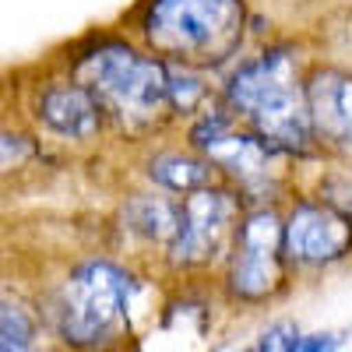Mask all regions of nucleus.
<instances>
[{"mask_svg": "<svg viewBox=\"0 0 352 352\" xmlns=\"http://www.w3.org/2000/svg\"><path fill=\"white\" fill-rule=\"evenodd\" d=\"M243 352H254V349H243Z\"/></svg>", "mask_w": 352, "mask_h": 352, "instance_id": "nucleus-18", "label": "nucleus"}, {"mask_svg": "<svg viewBox=\"0 0 352 352\" xmlns=\"http://www.w3.org/2000/svg\"><path fill=\"white\" fill-rule=\"evenodd\" d=\"M39 144L32 134L25 131H0V180L14 176L18 169H25L28 162L36 159Z\"/></svg>", "mask_w": 352, "mask_h": 352, "instance_id": "nucleus-14", "label": "nucleus"}, {"mask_svg": "<svg viewBox=\"0 0 352 352\" xmlns=\"http://www.w3.org/2000/svg\"><path fill=\"white\" fill-rule=\"evenodd\" d=\"M307 116L310 134L328 152L352 162V74L320 67L307 81Z\"/></svg>", "mask_w": 352, "mask_h": 352, "instance_id": "nucleus-9", "label": "nucleus"}, {"mask_svg": "<svg viewBox=\"0 0 352 352\" xmlns=\"http://www.w3.org/2000/svg\"><path fill=\"white\" fill-rule=\"evenodd\" d=\"M338 345H342L338 335H310V338H300L296 352H335Z\"/></svg>", "mask_w": 352, "mask_h": 352, "instance_id": "nucleus-16", "label": "nucleus"}, {"mask_svg": "<svg viewBox=\"0 0 352 352\" xmlns=\"http://www.w3.org/2000/svg\"><path fill=\"white\" fill-rule=\"evenodd\" d=\"M39 338V314L21 292L0 289V342H28Z\"/></svg>", "mask_w": 352, "mask_h": 352, "instance_id": "nucleus-12", "label": "nucleus"}, {"mask_svg": "<svg viewBox=\"0 0 352 352\" xmlns=\"http://www.w3.org/2000/svg\"><path fill=\"white\" fill-rule=\"evenodd\" d=\"M190 141H194L197 152H204V159H208L212 166L226 169L229 176L243 180L247 187L268 184L278 173L275 169L278 148H272V144L264 138H257V134L236 131L232 120L222 116V113H212V116H204V120H197L194 131H190Z\"/></svg>", "mask_w": 352, "mask_h": 352, "instance_id": "nucleus-7", "label": "nucleus"}, {"mask_svg": "<svg viewBox=\"0 0 352 352\" xmlns=\"http://www.w3.org/2000/svg\"><path fill=\"white\" fill-rule=\"evenodd\" d=\"M148 176L169 190L190 194V190H201V187L212 184V162L187 159V155H159L148 166Z\"/></svg>", "mask_w": 352, "mask_h": 352, "instance_id": "nucleus-11", "label": "nucleus"}, {"mask_svg": "<svg viewBox=\"0 0 352 352\" xmlns=\"http://www.w3.org/2000/svg\"><path fill=\"white\" fill-rule=\"evenodd\" d=\"M74 74L102 113H113L127 127H148L169 109V67L127 43L92 46L81 53Z\"/></svg>", "mask_w": 352, "mask_h": 352, "instance_id": "nucleus-3", "label": "nucleus"}, {"mask_svg": "<svg viewBox=\"0 0 352 352\" xmlns=\"http://www.w3.org/2000/svg\"><path fill=\"white\" fill-rule=\"evenodd\" d=\"M229 102L243 113L257 138H264L278 152H307L310 148V116L307 92L296 74V60L285 50H272L243 64L229 81Z\"/></svg>", "mask_w": 352, "mask_h": 352, "instance_id": "nucleus-2", "label": "nucleus"}, {"mask_svg": "<svg viewBox=\"0 0 352 352\" xmlns=\"http://www.w3.org/2000/svg\"><path fill=\"white\" fill-rule=\"evenodd\" d=\"M236 219H240V201L229 190H215V187L190 190L187 201L180 204V212H176V232L169 240L173 264L197 268V264L215 261L226 250Z\"/></svg>", "mask_w": 352, "mask_h": 352, "instance_id": "nucleus-5", "label": "nucleus"}, {"mask_svg": "<svg viewBox=\"0 0 352 352\" xmlns=\"http://www.w3.org/2000/svg\"><path fill=\"white\" fill-rule=\"evenodd\" d=\"M0 352H39V349L28 342H0Z\"/></svg>", "mask_w": 352, "mask_h": 352, "instance_id": "nucleus-17", "label": "nucleus"}, {"mask_svg": "<svg viewBox=\"0 0 352 352\" xmlns=\"http://www.w3.org/2000/svg\"><path fill=\"white\" fill-rule=\"evenodd\" d=\"M296 349H300L296 324H292V320H278V324H272L268 331L261 335L254 352H296Z\"/></svg>", "mask_w": 352, "mask_h": 352, "instance_id": "nucleus-15", "label": "nucleus"}, {"mask_svg": "<svg viewBox=\"0 0 352 352\" xmlns=\"http://www.w3.org/2000/svg\"><path fill=\"white\" fill-rule=\"evenodd\" d=\"M282 222L272 208L243 219L229 264V292L240 300H268L282 285Z\"/></svg>", "mask_w": 352, "mask_h": 352, "instance_id": "nucleus-6", "label": "nucleus"}, {"mask_svg": "<svg viewBox=\"0 0 352 352\" xmlns=\"http://www.w3.org/2000/svg\"><path fill=\"white\" fill-rule=\"evenodd\" d=\"M176 212L180 208H173V204H166V201H152V197H141V201H134L131 204V212H127V219H131V226L134 229H141L144 236H152V240H173V232H176Z\"/></svg>", "mask_w": 352, "mask_h": 352, "instance_id": "nucleus-13", "label": "nucleus"}, {"mask_svg": "<svg viewBox=\"0 0 352 352\" xmlns=\"http://www.w3.org/2000/svg\"><path fill=\"white\" fill-rule=\"evenodd\" d=\"M39 120L60 138L88 141L102 127V106L81 81H56L39 96Z\"/></svg>", "mask_w": 352, "mask_h": 352, "instance_id": "nucleus-10", "label": "nucleus"}, {"mask_svg": "<svg viewBox=\"0 0 352 352\" xmlns=\"http://www.w3.org/2000/svg\"><path fill=\"white\" fill-rule=\"evenodd\" d=\"M243 0H152L141 18L152 53L180 67H219L243 43Z\"/></svg>", "mask_w": 352, "mask_h": 352, "instance_id": "nucleus-1", "label": "nucleus"}, {"mask_svg": "<svg viewBox=\"0 0 352 352\" xmlns=\"http://www.w3.org/2000/svg\"><path fill=\"white\" fill-rule=\"evenodd\" d=\"M352 250V219L338 212L335 204H296L282 226V257L320 268L335 264Z\"/></svg>", "mask_w": 352, "mask_h": 352, "instance_id": "nucleus-8", "label": "nucleus"}, {"mask_svg": "<svg viewBox=\"0 0 352 352\" xmlns=\"http://www.w3.org/2000/svg\"><path fill=\"white\" fill-rule=\"evenodd\" d=\"M134 278L109 261H85L56 296V331L74 349H102L127 331Z\"/></svg>", "mask_w": 352, "mask_h": 352, "instance_id": "nucleus-4", "label": "nucleus"}]
</instances>
